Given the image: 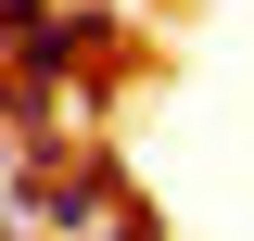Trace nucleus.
I'll use <instances>...</instances> for the list:
<instances>
[{
    "label": "nucleus",
    "mask_w": 254,
    "mask_h": 241,
    "mask_svg": "<svg viewBox=\"0 0 254 241\" xmlns=\"http://www.w3.org/2000/svg\"><path fill=\"white\" fill-rule=\"evenodd\" d=\"M38 13H51V0H0V63H13V38H26Z\"/></svg>",
    "instance_id": "obj_3"
},
{
    "label": "nucleus",
    "mask_w": 254,
    "mask_h": 241,
    "mask_svg": "<svg viewBox=\"0 0 254 241\" xmlns=\"http://www.w3.org/2000/svg\"><path fill=\"white\" fill-rule=\"evenodd\" d=\"M115 241H165V203H140V190H127V203H115Z\"/></svg>",
    "instance_id": "obj_2"
},
{
    "label": "nucleus",
    "mask_w": 254,
    "mask_h": 241,
    "mask_svg": "<svg viewBox=\"0 0 254 241\" xmlns=\"http://www.w3.org/2000/svg\"><path fill=\"white\" fill-rule=\"evenodd\" d=\"M115 203H127L115 165H102V152H64V127H38L26 165H13V203H0V216H13L26 241H89Z\"/></svg>",
    "instance_id": "obj_1"
}]
</instances>
